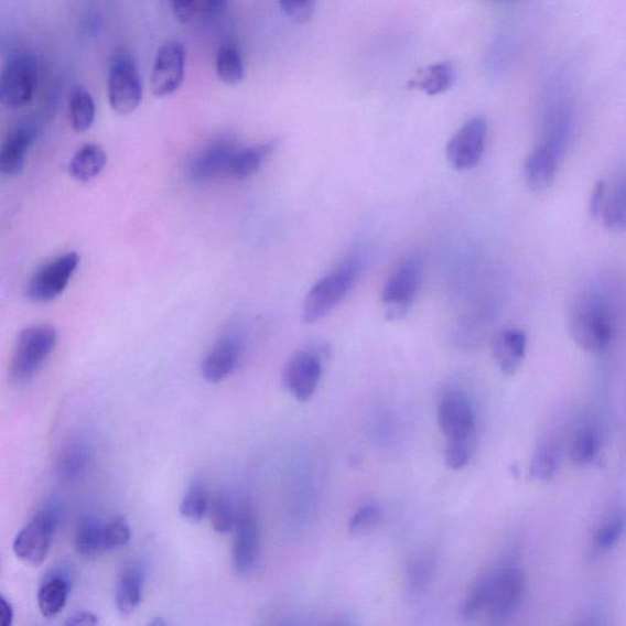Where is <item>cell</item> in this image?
Segmentation results:
<instances>
[{
	"label": "cell",
	"mask_w": 626,
	"mask_h": 626,
	"mask_svg": "<svg viewBox=\"0 0 626 626\" xmlns=\"http://www.w3.org/2000/svg\"><path fill=\"white\" fill-rule=\"evenodd\" d=\"M131 540V530L125 518H116L105 524L106 551H115L127 546Z\"/></svg>",
	"instance_id": "38"
},
{
	"label": "cell",
	"mask_w": 626,
	"mask_h": 626,
	"mask_svg": "<svg viewBox=\"0 0 626 626\" xmlns=\"http://www.w3.org/2000/svg\"><path fill=\"white\" fill-rule=\"evenodd\" d=\"M186 51L181 42H165L156 53L151 76L155 97H166L181 88L185 76Z\"/></svg>",
	"instance_id": "12"
},
{
	"label": "cell",
	"mask_w": 626,
	"mask_h": 626,
	"mask_svg": "<svg viewBox=\"0 0 626 626\" xmlns=\"http://www.w3.org/2000/svg\"><path fill=\"white\" fill-rule=\"evenodd\" d=\"M76 552L85 559H96L106 551L105 522L87 516L77 525L75 533Z\"/></svg>",
	"instance_id": "25"
},
{
	"label": "cell",
	"mask_w": 626,
	"mask_h": 626,
	"mask_svg": "<svg viewBox=\"0 0 626 626\" xmlns=\"http://www.w3.org/2000/svg\"><path fill=\"white\" fill-rule=\"evenodd\" d=\"M527 334L520 330H507L499 333L492 345L499 370L507 375H516L527 355Z\"/></svg>",
	"instance_id": "20"
},
{
	"label": "cell",
	"mask_w": 626,
	"mask_h": 626,
	"mask_svg": "<svg viewBox=\"0 0 626 626\" xmlns=\"http://www.w3.org/2000/svg\"><path fill=\"white\" fill-rule=\"evenodd\" d=\"M209 506L211 500L205 484L201 479H194L185 490L179 511L185 519L201 521L207 516Z\"/></svg>",
	"instance_id": "30"
},
{
	"label": "cell",
	"mask_w": 626,
	"mask_h": 626,
	"mask_svg": "<svg viewBox=\"0 0 626 626\" xmlns=\"http://www.w3.org/2000/svg\"><path fill=\"white\" fill-rule=\"evenodd\" d=\"M80 265V256L68 252L42 265L33 273L26 288V295L36 304H46L57 299L71 283V279Z\"/></svg>",
	"instance_id": "10"
},
{
	"label": "cell",
	"mask_w": 626,
	"mask_h": 626,
	"mask_svg": "<svg viewBox=\"0 0 626 626\" xmlns=\"http://www.w3.org/2000/svg\"><path fill=\"white\" fill-rule=\"evenodd\" d=\"M89 463V450L82 439L66 442L57 461V474L64 484H75L83 478Z\"/></svg>",
	"instance_id": "22"
},
{
	"label": "cell",
	"mask_w": 626,
	"mask_h": 626,
	"mask_svg": "<svg viewBox=\"0 0 626 626\" xmlns=\"http://www.w3.org/2000/svg\"><path fill=\"white\" fill-rule=\"evenodd\" d=\"M107 95L110 108L129 116L141 105L143 89L139 66L129 53L119 52L109 64Z\"/></svg>",
	"instance_id": "5"
},
{
	"label": "cell",
	"mask_w": 626,
	"mask_h": 626,
	"mask_svg": "<svg viewBox=\"0 0 626 626\" xmlns=\"http://www.w3.org/2000/svg\"><path fill=\"white\" fill-rule=\"evenodd\" d=\"M566 132L568 116L564 110H559L550 136L525 164V181L532 192L540 193L552 185L564 153Z\"/></svg>",
	"instance_id": "4"
},
{
	"label": "cell",
	"mask_w": 626,
	"mask_h": 626,
	"mask_svg": "<svg viewBox=\"0 0 626 626\" xmlns=\"http://www.w3.org/2000/svg\"><path fill=\"white\" fill-rule=\"evenodd\" d=\"M321 376L320 355L312 350H299L285 364L282 382L295 399L309 401L316 393Z\"/></svg>",
	"instance_id": "13"
},
{
	"label": "cell",
	"mask_w": 626,
	"mask_h": 626,
	"mask_svg": "<svg viewBox=\"0 0 626 626\" xmlns=\"http://www.w3.org/2000/svg\"><path fill=\"white\" fill-rule=\"evenodd\" d=\"M600 435L595 429L581 430L572 445V460L576 465L590 464L598 454Z\"/></svg>",
	"instance_id": "34"
},
{
	"label": "cell",
	"mask_w": 626,
	"mask_h": 626,
	"mask_svg": "<svg viewBox=\"0 0 626 626\" xmlns=\"http://www.w3.org/2000/svg\"><path fill=\"white\" fill-rule=\"evenodd\" d=\"M233 543V566L239 575H248L259 561L261 552V530L259 520L250 505H244L235 528Z\"/></svg>",
	"instance_id": "14"
},
{
	"label": "cell",
	"mask_w": 626,
	"mask_h": 626,
	"mask_svg": "<svg viewBox=\"0 0 626 626\" xmlns=\"http://www.w3.org/2000/svg\"><path fill=\"white\" fill-rule=\"evenodd\" d=\"M384 520V511L375 505H366L354 514L349 522L353 535H363L378 527Z\"/></svg>",
	"instance_id": "36"
},
{
	"label": "cell",
	"mask_w": 626,
	"mask_h": 626,
	"mask_svg": "<svg viewBox=\"0 0 626 626\" xmlns=\"http://www.w3.org/2000/svg\"><path fill=\"white\" fill-rule=\"evenodd\" d=\"M96 104L91 94L83 86L74 87L69 99V120L76 132H85L94 126Z\"/></svg>",
	"instance_id": "27"
},
{
	"label": "cell",
	"mask_w": 626,
	"mask_h": 626,
	"mask_svg": "<svg viewBox=\"0 0 626 626\" xmlns=\"http://www.w3.org/2000/svg\"><path fill=\"white\" fill-rule=\"evenodd\" d=\"M228 0H197V15L214 18L223 13Z\"/></svg>",
	"instance_id": "42"
},
{
	"label": "cell",
	"mask_w": 626,
	"mask_h": 626,
	"mask_svg": "<svg viewBox=\"0 0 626 626\" xmlns=\"http://www.w3.org/2000/svg\"><path fill=\"white\" fill-rule=\"evenodd\" d=\"M356 281V267L348 265L320 279L310 289L303 307L306 323H315L327 316L341 301L348 295Z\"/></svg>",
	"instance_id": "7"
},
{
	"label": "cell",
	"mask_w": 626,
	"mask_h": 626,
	"mask_svg": "<svg viewBox=\"0 0 626 626\" xmlns=\"http://www.w3.org/2000/svg\"><path fill=\"white\" fill-rule=\"evenodd\" d=\"M238 150L237 143L230 138L212 141L190 163L188 177L196 184H204L222 174H229L231 161Z\"/></svg>",
	"instance_id": "16"
},
{
	"label": "cell",
	"mask_w": 626,
	"mask_h": 626,
	"mask_svg": "<svg viewBox=\"0 0 626 626\" xmlns=\"http://www.w3.org/2000/svg\"><path fill=\"white\" fill-rule=\"evenodd\" d=\"M144 583L147 570L142 563L130 562L122 569L116 589V606L121 614L129 616L140 607Z\"/></svg>",
	"instance_id": "21"
},
{
	"label": "cell",
	"mask_w": 626,
	"mask_h": 626,
	"mask_svg": "<svg viewBox=\"0 0 626 626\" xmlns=\"http://www.w3.org/2000/svg\"><path fill=\"white\" fill-rule=\"evenodd\" d=\"M434 562L430 554H419L411 559L407 568V585L412 595L423 594L433 579Z\"/></svg>",
	"instance_id": "32"
},
{
	"label": "cell",
	"mask_w": 626,
	"mask_h": 626,
	"mask_svg": "<svg viewBox=\"0 0 626 626\" xmlns=\"http://www.w3.org/2000/svg\"><path fill=\"white\" fill-rule=\"evenodd\" d=\"M107 153L97 143H86L78 150L69 164V172L77 182L87 183L104 172Z\"/></svg>",
	"instance_id": "24"
},
{
	"label": "cell",
	"mask_w": 626,
	"mask_h": 626,
	"mask_svg": "<svg viewBox=\"0 0 626 626\" xmlns=\"http://www.w3.org/2000/svg\"><path fill=\"white\" fill-rule=\"evenodd\" d=\"M241 507L235 506L230 495L220 492L209 506V518L212 528L219 533H228L237 528L240 518Z\"/></svg>",
	"instance_id": "28"
},
{
	"label": "cell",
	"mask_w": 626,
	"mask_h": 626,
	"mask_svg": "<svg viewBox=\"0 0 626 626\" xmlns=\"http://www.w3.org/2000/svg\"><path fill=\"white\" fill-rule=\"evenodd\" d=\"M487 131L486 118L475 117L455 133L445 150L453 170L468 171L478 164L485 152Z\"/></svg>",
	"instance_id": "11"
},
{
	"label": "cell",
	"mask_w": 626,
	"mask_h": 626,
	"mask_svg": "<svg viewBox=\"0 0 626 626\" xmlns=\"http://www.w3.org/2000/svg\"><path fill=\"white\" fill-rule=\"evenodd\" d=\"M569 332L584 350H605L613 337V321L605 301L596 295L579 299L570 312Z\"/></svg>",
	"instance_id": "2"
},
{
	"label": "cell",
	"mask_w": 626,
	"mask_h": 626,
	"mask_svg": "<svg viewBox=\"0 0 626 626\" xmlns=\"http://www.w3.org/2000/svg\"><path fill=\"white\" fill-rule=\"evenodd\" d=\"M475 440L446 442L444 460L453 470H461L472 461Z\"/></svg>",
	"instance_id": "37"
},
{
	"label": "cell",
	"mask_w": 626,
	"mask_h": 626,
	"mask_svg": "<svg viewBox=\"0 0 626 626\" xmlns=\"http://www.w3.org/2000/svg\"><path fill=\"white\" fill-rule=\"evenodd\" d=\"M559 466V455L553 445L541 446L536 451L530 467L529 475L535 481H547L552 479Z\"/></svg>",
	"instance_id": "33"
},
{
	"label": "cell",
	"mask_w": 626,
	"mask_h": 626,
	"mask_svg": "<svg viewBox=\"0 0 626 626\" xmlns=\"http://www.w3.org/2000/svg\"><path fill=\"white\" fill-rule=\"evenodd\" d=\"M422 279V262L419 257H410L391 274L382 293L386 319H406L415 300Z\"/></svg>",
	"instance_id": "8"
},
{
	"label": "cell",
	"mask_w": 626,
	"mask_h": 626,
	"mask_svg": "<svg viewBox=\"0 0 626 626\" xmlns=\"http://www.w3.org/2000/svg\"><path fill=\"white\" fill-rule=\"evenodd\" d=\"M175 19L184 24L197 17V0H168Z\"/></svg>",
	"instance_id": "40"
},
{
	"label": "cell",
	"mask_w": 626,
	"mask_h": 626,
	"mask_svg": "<svg viewBox=\"0 0 626 626\" xmlns=\"http://www.w3.org/2000/svg\"><path fill=\"white\" fill-rule=\"evenodd\" d=\"M58 342V333L52 324H36L19 334L10 376L17 384H26L37 374L53 353Z\"/></svg>",
	"instance_id": "3"
},
{
	"label": "cell",
	"mask_w": 626,
	"mask_h": 626,
	"mask_svg": "<svg viewBox=\"0 0 626 626\" xmlns=\"http://www.w3.org/2000/svg\"><path fill=\"white\" fill-rule=\"evenodd\" d=\"M284 13L298 22L311 19L315 11L316 0H279Z\"/></svg>",
	"instance_id": "39"
},
{
	"label": "cell",
	"mask_w": 626,
	"mask_h": 626,
	"mask_svg": "<svg viewBox=\"0 0 626 626\" xmlns=\"http://www.w3.org/2000/svg\"><path fill=\"white\" fill-rule=\"evenodd\" d=\"M58 524L57 507L47 506L39 510L14 540L13 550L20 561L31 565L43 563L51 550Z\"/></svg>",
	"instance_id": "6"
},
{
	"label": "cell",
	"mask_w": 626,
	"mask_h": 626,
	"mask_svg": "<svg viewBox=\"0 0 626 626\" xmlns=\"http://www.w3.org/2000/svg\"><path fill=\"white\" fill-rule=\"evenodd\" d=\"M39 133L37 122L24 119L8 132L0 149V172L8 176L19 175L24 171L26 155Z\"/></svg>",
	"instance_id": "17"
},
{
	"label": "cell",
	"mask_w": 626,
	"mask_h": 626,
	"mask_svg": "<svg viewBox=\"0 0 626 626\" xmlns=\"http://www.w3.org/2000/svg\"><path fill=\"white\" fill-rule=\"evenodd\" d=\"M276 147L277 141H270L257 144V147L239 149L231 161L229 174L238 181L248 179L260 170L262 163L276 150Z\"/></svg>",
	"instance_id": "26"
},
{
	"label": "cell",
	"mask_w": 626,
	"mask_h": 626,
	"mask_svg": "<svg viewBox=\"0 0 626 626\" xmlns=\"http://www.w3.org/2000/svg\"><path fill=\"white\" fill-rule=\"evenodd\" d=\"M527 592V580L519 569L501 566L481 575L465 595L461 616L464 620L486 617L503 623L518 612Z\"/></svg>",
	"instance_id": "1"
},
{
	"label": "cell",
	"mask_w": 626,
	"mask_h": 626,
	"mask_svg": "<svg viewBox=\"0 0 626 626\" xmlns=\"http://www.w3.org/2000/svg\"><path fill=\"white\" fill-rule=\"evenodd\" d=\"M606 201V183L600 181L596 183L594 192H592L590 198V214L594 218H598L602 215L603 206H605Z\"/></svg>",
	"instance_id": "41"
},
{
	"label": "cell",
	"mask_w": 626,
	"mask_h": 626,
	"mask_svg": "<svg viewBox=\"0 0 626 626\" xmlns=\"http://www.w3.org/2000/svg\"><path fill=\"white\" fill-rule=\"evenodd\" d=\"M455 74L451 62H442L421 69L408 83L409 89H420V91L435 96L441 95L452 87Z\"/></svg>",
	"instance_id": "23"
},
{
	"label": "cell",
	"mask_w": 626,
	"mask_h": 626,
	"mask_svg": "<svg viewBox=\"0 0 626 626\" xmlns=\"http://www.w3.org/2000/svg\"><path fill=\"white\" fill-rule=\"evenodd\" d=\"M438 419L446 441L475 440V411L472 402L460 391L442 398Z\"/></svg>",
	"instance_id": "15"
},
{
	"label": "cell",
	"mask_w": 626,
	"mask_h": 626,
	"mask_svg": "<svg viewBox=\"0 0 626 626\" xmlns=\"http://www.w3.org/2000/svg\"><path fill=\"white\" fill-rule=\"evenodd\" d=\"M241 356V341L237 334L227 333L206 355L201 373L209 384L225 381L237 368Z\"/></svg>",
	"instance_id": "19"
},
{
	"label": "cell",
	"mask_w": 626,
	"mask_h": 626,
	"mask_svg": "<svg viewBox=\"0 0 626 626\" xmlns=\"http://www.w3.org/2000/svg\"><path fill=\"white\" fill-rule=\"evenodd\" d=\"M601 216L608 230L614 233L626 230V177L622 179L607 195Z\"/></svg>",
	"instance_id": "29"
},
{
	"label": "cell",
	"mask_w": 626,
	"mask_h": 626,
	"mask_svg": "<svg viewBox=\"0 0 626 626\" xmlns=\"http://www.w3.org/2000/svg\"><path fill=\"white\" fill-rule=\"evenodd\" d=\"M99 623L96 614L91 612H77L66 620V625H97Z\"/></svg>",
	"instance_id": "43"
},
{
	"label": "cell",
	"mask_w": 626,
	"mask_h": 626,
	"mask_svg": "<svg viewBox=\"0 0 626 626\" xmlns=\"http://www.w3.org/2000/svg\"><path fill=\"white\" fill-rule=\"evenodd\" d=\"M15 617V612L11 603L4 597H0V619H2L3 626H10L13 624Z\"/></svg>",
	"instance_id": "44"
},
{
	"label": "cell",
	"mask_w": 626,
	"mask_h": 626,
	"mask_svg": "<svg viewBox=\"0 0 626 626\" xmlns=\"http://www.w3.org/2000/svg\"><path fill=\"white\" fill-rule=\"evenodd\" d=\"M74 583L73 570L68 564H58L48 570L39 589L37 602L43 617L54 618L68 602Z\"/></svg>",
	"instance_id": "18"
},
{
	"label": "cell",
	"mask_w": 626,
	"mask_h": 626,
	"mask_svg": "<svg viewBox=\"0 0 626 626\" xmlns=\"http://www.w3.org/2000/svg\"><path fill=\"white\" fill-rule=\"evenodd\" d=\"M39 71L29 55H17L4 66L0 77V102L11 110L26 107L35 97Z\"/></svg>",
	"instance_id": "9"
},
{
	"label": "cell",
	"mask_w": 626,
	"mask_h": 626,
	"mask_svg": "<svg viewBox=\"0 0 626 626\" xmlns=\"http://www.w3.org/2000/svg\"><path fill=\"white\" fill-rule=\"evenodd\" d=\"M216 72L222 83L234 86L242 82L245 68L240 52L233 44L222 46L216 55Z\"/></svg>",
	"instance_id": "31"
},
{
	"label": "cell",
	"mask_w": 626,
	"mask_h": 626,
	"mask_svg": "<svg viewBox=\"0 0 626 626\" xmlns=\"http://www.w3.org/2000/svg\"><path fill=\"white\" fill-rule=\"evenodd\" d=\"M626 528V517L617 514L607 522L601 525L594 538V548L598 552L611 550L620 540Z\"/></svg>",
	"instance_id": "35"
}]
</instances>
